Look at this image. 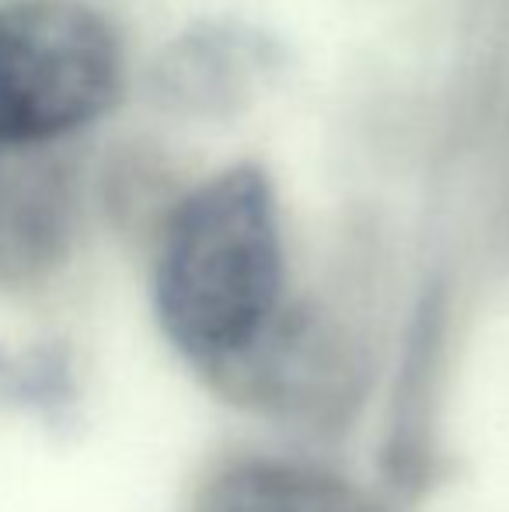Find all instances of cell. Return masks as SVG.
I'll list each match as a JSON object with an SVG mask.
<instances>
[{"mask_svg": "<svg viewBox=\"0 0 509 512\" xmlns=\"http://www.w3.org/2000/svg\"><path fill=\"white\" fill-rule=\"evenodd\" d=\"M154 310L206 373L269 328L283 310V234L265 168L231 164L178 199L157 241Z\"/></svg>", "mask_w": 509, "mask_h": 512, "instance_id": "1", "label": "cell"}, {"mask_svg": "<svg viewBox=\"0 0 509 512\" xmlns=\"http://www.w3.org/2000/svg\"><path fill=\"white\" fill-rule=\"evenodd\" d=\"M123 42L81 0H0V161L67 147L116 108Z\"/></svg>", "mask_w": 509, "mask_h": 512, "instance_id": "2", "label": "cell"}, {"mask_svg": "<svg viewBox=\"0 0 509 512\" xmlns=\"http://www.w3.org/2000/svg\"><path fill=\"white\" fill-rule=\"evenodd\" d=\"M360 359L314 310H279L272 324L231 363L210 370L231 401L286 418H339L356 398Z\"/></svg>", "mask_w": 509, "mask_h": 512, "instance_id": "3", "label": "cell"}, {"mask_svg": "<svg viewBox=\"0 0 509 512\" xmlns=\"http://www.w3.org/2000/svg\"><path fill=\"white\" fill-rule=\"evenodd\" d=\"M279 70V46L258 28L199 21L185 28L154 63V95L189 119H231L248 108Z\"/></svg>", "mask_w": 509, "mask_h": 512, "instance_id": "4", "label": "cell"}, {"mask_svg": "<svg viewBox=\"0 0 509 512\" xmlns=\"http://www.w3.org/2000/svg\"><path fill=\"white\" fill-rule=\"evenodd\" d=\"M77 223V168L67 147L0 164V290L49 279L70 255Z\"/></svg>", "mask_w": 509, "mask_h": 512, "instance_id": "5", "label": "cell"}, {"mask_svg": "<svg viewBox=\"0 0 509 512\" xmlns=\"http://www.w3.org/2000/svg\"><path fill=\"white\" fill-rule=\"evenodd\" d=\"M196 512H381L339 474L283 460H241L210 478Z\"/></svg>", "mask_w": 509, "mask_h": 512, "instance_id": "6", "label": "cell"}, {"mask_svg": "<svg viewBox=\"0 0 509 512\" xmlns=\"http://www.w3.org/2000/svg\"><path fill=\"white\" fill-rule=\"evenodd\" d=\"M0 398L39 415L53 429L70 425L81 398L70 349L60 342H42L25 352L0 349Z\"/></svg>", "mask_w": 509, "mask_h": 512, "instance_id": "7", "label": "cell"}]
</instances>
